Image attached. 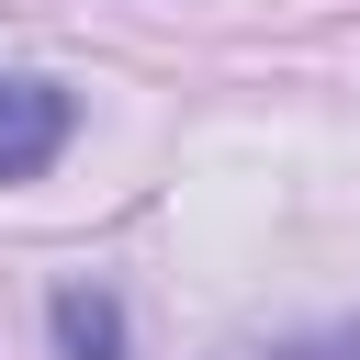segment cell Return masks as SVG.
I'll list each match as a JSON object with an SVG mask.
<instances>
[{
	"label": "cell",
	"instance_id": "6da1fadb",
	"mask_svg": "<svg viewBox=\"0 0 360 360\" xmlns=\"http://www.w3.org/2000/svg\"><path fill=\"white\" fill-rule=\"evenodd\" d=\"M68 90L56 79H0V180H34L56 146H68Z\"/></svg>",
	"mask_w": 360,
	"mask_h": 360
},
{
	"label": "cell",
	"instance_id": "7a4b0ae2",
	"mask_svg": "<svg viewBox=\"0 0 360 360\" xmlns=\"http://www.w3.org/2000/svg\"><path fill=\"white\" fill-rule=\"evenodd\" d=\"M56 360H124V304L90 292V281H68L56 292Z\"/></svg>",
	"mask_w": 360,
	"mask_h": 360
}]
</instances>
